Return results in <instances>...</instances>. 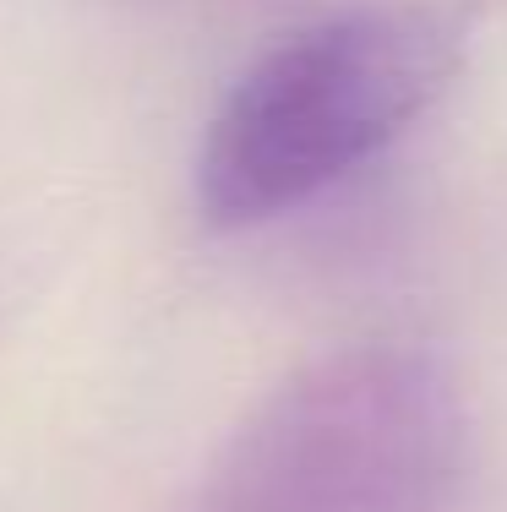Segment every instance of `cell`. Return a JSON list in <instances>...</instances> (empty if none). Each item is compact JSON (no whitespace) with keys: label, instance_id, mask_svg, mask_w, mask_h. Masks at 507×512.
Returning a JSON list of instances; mask_svg holds the SVG:
<instances>
[{"label":"cell","instance_id":"7a4b0ae2","mask_svg":"<svg viewBox=\"0 0 507 512\" xmlns=\"http://www.w3.org/2000/svg\"><path fill=\"white\" fill-rule=\"evenodd\" d=\"M464 447V398L437 355L344 349L251 414L197 512H453Z\"/></svg>","mask_w":507,"mask_h":512},{"label":"cell","instance_id":"6da1fadb","mask_svg":"<svg viewBox=\"0 0 507 512\" xmlns=\"http://www.w3.org/2000/svg\"><path fill=\"white\" fill-rule=\"evenodd\" d=\"M480 28L486 0H382L262 50L202 131V218L268 224L366 169L453 88Z\"/></svg>","mask_w":507,"mask_h":512}]
</instances>
